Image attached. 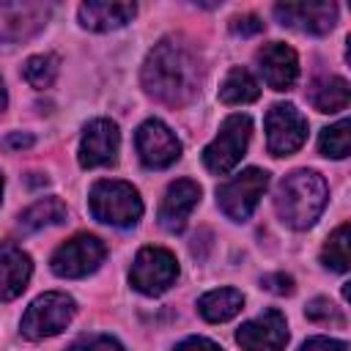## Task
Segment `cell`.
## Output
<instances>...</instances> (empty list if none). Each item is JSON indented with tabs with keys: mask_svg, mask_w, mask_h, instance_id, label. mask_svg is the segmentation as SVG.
<instances>
[{
	"mask_svg": "<svg viewBox=\"0 0 351 351\" xmlns=\"http://www.w3.org/2000/svg\"><path fill=\"white\" fill-rule=\"evenodd\" d=\"M203 63L200 55L181 38H162L154 44L143 63V85L145 90L170 104L184 107L200 93Z\"/></svg>",
	"mask_w": 351,
	"mask_h": 351,
	"instance_id": "1",
	"label": "cell"
},
{
	"mask_svg": "<svg viewBox=\"0 0 351 351\" xmlns=\"http://www.w3.org/2000/svg\"><path fill=\"white\" fill-rule=\"evenodd\" d=\"M326 197V181L315 170H293L280 181L274 208L285 225L304 230L321 217Z\"/></svg>",
	"mask_w": 351,
	"mask_h": 351,
	"instance_id": "2",
	"label": "cell"
},
{
	"mask_svg": "<svg viewBox=\"0 0 351 351\" xmlns=\"http://www.w3.org/2000/svg\"><path fill=\"white\" fill-rule=\"evenodd\" d=\"M90 214L112 228H132L143 217V200L140 192L126 181H96L88 195Z\"/></svg>",
	"mask_w": 351,
	"mask_h": 351,
	"instance_id": "3",
	"label": "cell"
},
{
	"mask_svg": "<svg viewBox=\"0 0 351 351\" xmlns=\"http://www.w3.org/2000/svg\"><path fill=\"white\" fill-rule=\"evenodd\" d=\"M250 134H252V121L250 115H228L219 126V134L203 148V165L214 173V176H225L230 173L244 151H247V143H250Z\"/></svg>",
	"mask_w": 351,
	"mask_h": 351,
	"instance_id": "4",
	"label": "cell"
},
{
	"mask_svg": "<svg viewBox=\"0 0 351 351\" xmlns=\"http://www.w3.org/2000/svg\"><path fill=\"white\" fill-rule=\"evenodd\" d=\"M74 313H77V304L69 293H60V291L41 293L38 299H33V304L22 315V335L30 340L52 337L69 326Z\"/></svg>",
	"mask_w": 351,
	"mask_h": 351,
	"instance_id": "5",
	"label": "cell"
},
{
	"mask_svg": "<svg viewBox=\"0 0 351 351\" xmlns=\"http://www.w3.org/2000/svg\"><path fill=\"white\" fill-rule=\"evenodd\" d=\"M176 277H178V261L165 247H143L134 255V263L129 271L132 288L145 293V296L165 293L176 282Z\"/></svg>",
	"mask_w": 351,
	"mask_h": 351,
	"instance_id": "6",
	"label": "cell"
},
{
	"mask_svg": "<svg viewBox=\"0 0 351 351\" xmlns=\"http://www.w3.org/2000/svg\"><path fill=\"white\" fill-rule=\"evenodd\" d=\"M266 186H269V173L258 170V167H250V170L239 173L236 178L217 186V203H219L225 217H230L236 222H244L255 211Z\"/></svg>",
	"mask_w": 351,
	"mask_h": 351,
	"instance_id": "7",
	"label": "cell"
},
{
	"mask_svg": "<svg viewBox=\"0 0 351 351\" xmlns=\"http://www.w3.org/2000/svg\"><path fill=\"white\" fill-rule=\"evenodd\" d=\"M107 258V247L99 236L93 233H77L74 239H69L66 244H60L52 252V271L58 277H85L90 271H96L101 266V261Z\"/></svg>",
	"mask_w": 351,
	"mask_h": 351,
	"instance_id": "8",
	"label": "cell"
},
{
	"mask_svg": "<svg viewBox=\"0 0 351 351\" xmlns=\"http://www.w3.org/2000/svg\"><path fill=\"white\" fill-rule=\"evenodd\" d=\"M52 5L38 0L0 3V44H16L33 38L49 22Z\"/></svg>",
	"mask_w": 351,
	"mask_h": 351,
	"instance_id": "9",
	"label": "cell"
},
{
	"mask_svg": "<svg viewBox=\"0 0 351 351\" xmlns=\"http://www.w3.org/2000/svg\"><path fill=\"white\" fill-rule=\"evenodd\" d=\"M307 137V118L293 104H274L266 112V145L271 156H288L302 148Z\"/></svg>",
	"mask_w": 351,
	"mask_h": 351,
	"instance_id": "10",
	"label": "cell"
},
{
	"mask_svg": "<svg viewBox=\"0 0 351 351\" xmlns=\"http://www.w3.org/2000/svg\"><path fill=\"white\" fill-rule=\"evenodd\" d=\"M134 145L140 154V162L151 170H162L170 167L178 156H181V143L173 134L170 126H165L156 118H148L145 123H140L137 134H134Z\"/></svg>",
	"mask_w": 351,
	"mask_h": 351,
	"instance_id": "11",
	"label": "cell"
},
{
	"mask_svg": "<svg viewBox=\"0 0 351 351\" xmlns=\"http://www.w3.org/2000/svg\"><path fill=\"white\" fill-rule=\"evenodd\" d=\"M274 16L285 27H293L310 36H324L337 22V5L335 3H277Z\"/></svg>",
	"mask_w": 351,
	"mask_h": 351,
	"instance_id": "12",
	"label": "cell"
},
{
	"mask_svg": "<svg viewBox=\"0 0 351 351\" xmlns=\"http://www.w3.org/2000/svg\"><path fill=\"white\" fill-rule=\"evenodd\" d=\"M236 340L244 351H282L288 343V324L280 310H266L239 326Z\"/></svg>",
	"mask_w": 351,
	"mask_h": 351,
	"instance_id": "13",
	"label": "cell"
},
{
	"mask_svg": "<svg viewBox=\"0 0 351 351\" xmlns=\"http://www.w3.org/2000/svg\"><path fill=\"white\" fill-rule=\"evenodd\" d=\"M118 145H121V132L112 121L96 118L85 126L82 140H80V165L82 167H104L118 159Z\"/></svg>",
	"mask_w": 351,
	"mask_h": 351,
	"instance_id": "14",
	"label": "cell"
},
{
	"mask_svg": "<svg viewBox=\"0 0 351 351\" xmlns=\"http://www.w3.org/2000/svg\"><path fill=\"white\" fill-rule=\"evenodd\" d=\"M255 60H258V69H261V74H263V80L271 90L293 88V82L299 77V58L291 47H285L282 41L263 44L258 49Z\"/></svg>",
	"mask_w": 351,
	"mask_h": 351,
	"instance_id": "15",
	"label": "cell"
},
{
	"mask_svg": "<svg viewBox=\"0 0 351 351\" xmlns=\"http://www.w3.org/2000/svg\"><path fill=\"white\" fill-rule=\"evenodd\" d=\"M200 200V186L197 181L192 178H178L167 186L165 197H162V206H159V225L170 233H178L184 230L192 208L197 206Z\"/></svg>",
	"mask_w": 351,
	"mask_h": 351,
	"instance_id": "16",
	"label": "cell"
},
{
	"mask_svg": "<svg viewBox=\"0 0 351 351\" xmlns=\"http://www.w3.org/2000/svg\"><path fill=\"white\" fill-rule=\"evenodd\" d=\"M30 271H33L30 255L22 252L16 244L3 241L0 244V302L16 299L25 291Z\"/></svg>",
	"mask_w": 351,
	"mask_h": 351,
	"instance_id": "17",
	"label": "cell"
},
{
	"mask_svg": "<svg viewBox=\"0 0 351 351\" xmlns=\"http://www.w3.org/2000/svg\"><path fill=\"white\" fill-rule=\"evenodd\" d=\"M134 14H137L134 3H99V0H93V3L80 5V25L88 30L104 33V30L123 27L126 22H132Z\"/></svg>",
	"mask_w": 351,
	"mask_h": 351,
	"instance_id": "18",
	"label": "cell"
},
{
	"mask_svg": "<svg viewBox=\"0 0 351 351\" xmlns=\"http://www.w3.org/2000/svg\"><path fill=\"white\" fill-rule=\"evenodd\" d=\"M241 307H244V296H241V291H236V288H217V291H208V293H203L200 302H197L200 315H203L206 321H211V324H219V321L233 318Z\"/></svg>",
	"mask_w": 351,
	"mask_h": 351,
	"instance_id": "19",
	"label": "cell"
},
{
	"mask_svg": "<svg viewBox=\"0 0 351 351\" xmlns=\"http://www.w3.org/2000/svg\"><path fill=\"white\" fill-rule=\"evenodd\" d=\"M351 88L343 77H324L310 88V104L318 112H340L348 107Z\"/></svg>",
	"mask_w": 351,
	"mask_h": 351,
	"instance_id": "20",
	"label": "cell"
},
{
	"mask_svg": "<svg viewBox=\"0 0 351 351\" xmlns=\"http://www.w3.org/2000/svg\"><path fill=\"white\" fill-rule=\"evenodd\" d=\"M66 203L60 197H41L36 200L33 206H27L22 214H19V228L33 233V230H41V228H49V225H60L66 222Z\"/></svg>",
	"mask_w": 351,
	"mask_h": 351,
	"instance_id": "21",
	"label": "cell"
},
{
	"mask_svg": "<svg viewBox=\"0 0 351 351\" xmlns=\"http://www.w3.org/2000/svg\"><path fill=\"white\" fill-rule=\"evenodd\" d=\"M258 96H261V88H258L255 77L247 69H241V66H233L228 71L222 88H219V99L225 104H250Z\"/></svg>",
	"mask_w": 351,
	"mask_h": 351,
	"instance_id": "22",
	"label": "cell"
},
{
	"mask_svg": "<svg viewBox=\"0 0 351 351\" xmlns=\"http://www.w3.org/2000/svg\"><path fill=\"white\" fill-rule=\"evenodd\" d=\"M318 148H321L324 156H332V159L348 156V148H351V121L343 118V121H337V123L321 129Z\"/></svg>",
	"mask_w": 351,
	"mask_h": 351,
	"instance_id": "23",
	"label": "cell"
},
{
	"mask_svg": "<svg viewBox=\"0 0 351 351\" xmlns=\"http://www.w3.org/2000/svg\"><path fill=\"white\" fill-rule=\"evenodd\" d=\"M58 71H60V60H58V55H49V52L47 55H33L22 66V77L33 88H49L55 82Z\"/></svg>",
	"mask_w": 351,
	"mask_h": 351,
	"instance_id": "24",
	"label": "cell"
},
{
	"mask_svg": "<svg viewBox=\"0 0 351 351\" xmlns=\"http://www.w3.org/2000/svg\"><path fill=\"white\" fill-rule=\"evenodd\" d=\"M348 233H351V228H348V222H343L326 239V244L321 250V263L326 269H332V271H346L348 269Z\"/></svg>",
	"mask_w": 351,
	"mask_h": 351,
	"instance_id": "25",
	"label": "cell"
},
{
	"mask_svg": "<svg viewBox=\"0 0 351 351\" xmlns=\"http://www.w3.org/2000/svg\"><path fill=\"white\" fill-rule=\"evenodd\" d=\"M304 315H307L310 321H335V324H343L340 310H337V307H335L329 299H324V296L313 299V302L304 307Z\"/></svg>",
	"mask_w": 351,
	"mask_h": 351,
	"instance_id": "26",
	"label": "cell"
},
{
	"mask_svg": "<svg viewBox=\"0 0 351 351\" xmlns=\"http://www.w3.org/2000/svg\"><path fill=\"white\" fill-rule=\"evenodd\" d=\"M66 351H123V346L110 335H93V337H82L71 343Z\"/></svg>",
	"mask_w": 351,
	"mask_h": 351,
	"instance_id": "27",
	"label": "cell"
},
{
	"mask_svg": "<svg viewBox=\"0 0 351 351\" xmlns=\"http://www.w3.org/2000/svg\"><path fill=\"white\" fill-rule=\"evenodd\" d=\"M261 282H263V288L271 291V293H280V296L293 293V277H291V274H282V271H277V274H266Z\"/></svg>",
	"mask_w": 351,
	"mask_h": 351,
	"instance_id": "28",
	"label": "cell"
},
{
	"mask_svg": "<svg viewBox=\"0 0 351 351\" xmlns=\"http://www.w3.org/2000/svg\"><path fill=\"white\" fill-rule=\"evenodd\" d=\"M230 30H233L236 36H255V33L263 30V22H261L258 16H252V14H244V16H236V19L230 22Z\"/></svg>",
	"mask_w": 351,
	"mask_h": 351,
	"instance_id": "29",
	"label": "cell"
},
{
	"mask_svg": "<svg viewBox=\"0 0 351 351\" xmlns=\"http://www.w3.org/2000/svg\"><path fill=\"white\" fill-rule=\"evenodd\" d=\"M299 351H348V346L335 337H310L307 343H302Z\"/></svg>",
	"mask_w": 351,
	"mask_h": 351,
	"instance_id": "30",
	"label": "cell"
},
{
	"mask_svg": "<svg viewBox=\"0 0 351 351\" xmlns=\"http://www.w3.org/2000/svg\"><path fill=\"white\" fill-rule=\"evenodd\" d=\"M176 351H222V346H217L208 337H186L184 343L176 346Z\"/></svg>",
	"mask_w": 351,
	"mask_h": 351,
	"instance_id": "31",
	"label": "cell"
},
{
	"mask_svg": "<svg viewBox=\"0 0 351 351\" xmlns=\"http://www.w3.org/2000/svg\"><path fill=\"white\" fill-rule=\"evenodd\" d=\"M30 145H33V137L22 134V132H14L5 137V148H30Z\"/></svg>",
	"mask_w": 351,
	"mask_h": 351,
	"instance_id": "32",
	"label": "cell"
},
{
	"mask_svg": "<svg viewBox=\"0 0 351 351\" xmlns=\"http://www.w3.org/2000/svg\"><path fill=\"white\" fill-rule=\"evenodd\" d=\"M5 101H8V96H5V85H3V80H0V110L5 107Z\"/></svg>",
	"mask_w": 351,
	"mask_h": 351,
	"instance_id": "33",
	"label": "cell"
},
{
	"mask_svg": "<svg viewBox=\"0 0 351 351\" xmlns=\"http://www.w3.org/2000/svg\"><path fill=\"white\" fill-rule=\"evenodd\" d=\"M0 197H3V176H0Z\"/></svg>",
	"mask_w": 351,
	"mask_h": 351,
	"instance_id": "34",
	"label": "cell"
}]
</instances>
